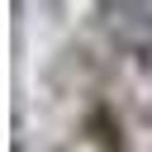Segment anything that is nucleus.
<instances>
[{
	"mask_svg": "<svg viewBox=\"0 0 152 152\" xmlns=\"http://www.w3.org/2000/svg\"><path fill=\"white\" fill-rule=\"evenodd\" d=\"M109 38L138 57H152V5H100L95 10Z\"/></svg>",
	"mask_w": 152,
	"mask_h": 152,
	"instance_id": "obj_1",
	"label": "nucleus"
}]
</instances>
